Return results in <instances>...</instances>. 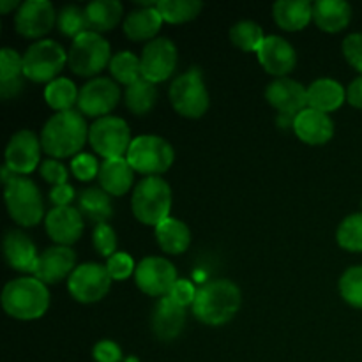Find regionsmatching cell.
Here are the masks:
<instances>
[{"mask_svg": "<svg viewBox=\"0 0 362 362\" xmlns=\"http://www.w3.org/2000/svg\"><path fill=\"white\" fill-rule=\"evenodd\" d=\"M272 16L283 30H303L313 20V4L308 0H278L272 6Z\"/></svg>", "mask_w": 362, "mask_h": 362, "instance_id": "4316f807", "label": "cell"}, {"mask_svg": "<svg viewBox=\"0 0 362 362\" xmlns=\"http://www.w3.org/2000/svg\"><path fill=\"white\" fill-rule=\"evenodd\" d=\"M352 20V6L346 0H318L313 4V21L320 30L336 34Z\"/></svg>", "mask_w": 362, "mask_h": 362, "instance_id": "484cf974", "label": "cell"}, {"mask_svg": "<svg viewBox=\"0 0 362 362\" xmlns=\"http://www.w3.org/2000/svg\"><path fill=\"white\" fill-rule=\"evenodd\" d=\"M20 6H21V2H18V0H0V13L9 14L11 11H14V13H16L18 7Z\"/></svg>", "mask_w": 362, "mask_h": 362, "instance_id": "816d5d0a", "label": "cell"}, {"mask_svg": "<svg viewBox=\"0 0 362 362\" xmlns=\"http://www.w3.org/2000/svg\"><path fill=\"white\" fill-rule=\"evenodd\" d=\"M92 357L95 362H120L122 361V349L112 339H101L94 345Z\"/></svg>", "mask_w": 362, "mask_h": 362, "instance_id": "7dc6e473", "label": "cell"}, {"mask_svg": "<svg viewBox=\"0 0 362 362\" xmlns=\"http://www.w3.org/2000/svg\"><path fill=\"white\" fill-rule=\"evenodd\" d=\"M25 78H18V80L7 81V83H0V95H2L4 101H9V99L16 98L21 90H23Z\"/></svg>", "mask_w": 362, "mask_h": 362, "instance_id": "681fc988", "label": "cell"}, {"mask_svg": "<svg viewBox=\"0 0 362 362\" xmlns=\"http://www.w3.org/2000/svg\"><path fill=\"white\" fill-rule=\"evenodd\" d=\"M106 271H108L110 278L113 281H124L129 276H134V271H136V264H134L133 257L126 251H117L115 255L106 260Z\"/></svg>", "mask_w": 362, "mask_h": 362, "instance_id": "b9f144b4", "label": "cell"}, {"mask_svg": "<svg viewBox=\"0 0 362 362\" xmlns=\"http://www.w3.org/2000/svg\"><path fill=\"white\" fill-rule=\"evenodd\" d=\"M57 27L67 37H80L81 34L90 30L87 20V13L85 9L78 6H66L59 11V18H57Z\"/></svg>", "mask_w": 362, "mask_h": 362, "instance_id": "8d00e7d4", "label": "cell"}, {"mask_svg": "<svg viewBox=\"0 0 362 362\" xmlns=\"http://www.w3.org/2000/svg\"><path fill=\"white\" fill-rule=\"evenodd\" d=\"M76 198L74 187L71 184H60V186H53L49 191V202L53 207H69L73 200Z\"/></svg>", "mask_w": 362, "mask_h": 362, "instance_id": "c3c4849f", "label": "cell"}, {"mask_svg": "<svg viewBox=\"0 0 362 362\" xmlns=\"http://www.w3.org/2000/svg\"><path fill=\"white\" fill-rule=\"evenodd\" d=\"M204 9L200 0H159L158 11L166 23L179 25L194 20Z\"/></svg>", "mask_w": 362, "mask_h": 362, "instance_id": "d590c367", "label": "cell"}, {"mask_svg": "<svg viewBox=\"0 0 362 362\" xmlns=\"http://www.w3.org/2000/svg\"><path fill=\"white\" fill-rule=\"evenodd\" d=\"M85 13H87L90 30L105 34V32L113 30L122 20L124 6L119 0H94L85 6Z\"/></svg>", "mask_w": 362, "mask_h": 362, "instance_id": "4dcf8cb0", "label": "cell"}, {"mask_svg": "<svg viewBox=\"0 0 362 362\" xmlns=\"http://www.w3.org/2000/svg\"><path fill=\"white\" fill-rule=\"evenodd\" d=\"M39 173H41V177L46 180V182L52 184V187L60 186V184H66L67 175H69L66 166H64L59 159H53V158L45 159V161L41 163V166H39Z\"/></svg>", "mask_w": 362, "mask_h": 362, "instance_id": "f6af8a7d", "label": "cell"}, {"mask_svg": "<svg viewBox=\"0 0 362 362\" xmlns=\"http://www.w3.org/2000/svg\"><path fill=\"white\" fill-rule=\"evenodd\" d=\"M110 42L98 32H85L80 37L73 39L71 48L67 49V66L74 74L83 78H98L112 60Z\"/></svg>", "mask_w": 362, "mask_h": 362, "instance_id": "52a82bcc", "label": "cell"}, {"mask_svg": "<svg viewBox=\"0 0 362 362\" xmlns=\"http://www.w3.org/2000/svg\"><path fill=\"white\" fill-rule=\"evenodd\" d=\"M92 244L94 250L103 257L110 258L112 255L117 253V233L108 223L103 225H95L94 232H92Z\"/></svg>", "mask_w": 362, "mask_h": 362, "instance_id": "7bdbcfd3", "label": "cell"}, {"mask_svg": "<svg viewBox=\"0 0 362 362\" xmlns=\"http://www.w3.org/2000/svg\"><path fill=\"white\" fill-rule=\"evenodd\" d=\"M152 332L161 341H173L180 336L186 325V308L173 303L170 297H161L151 315Z\"/></svg>", "mask_w": 362, "mask_h": 362, "instance_id": "7402d4cb", "label": "cell"}, {"mask_svg": "<svg viewBox=\"0 0 362 362\" xmlns=\"http://www.w3.org/2000/svg\"><path fill=\"white\" fill-rule=\"evenodd\" d=\"M78 95H80V90H78L74 81L69 80V78L59 76L45 87L46 105L52 110H55L57 113L74 110L73 106L78 105Z\"/></svg>", "mask_w": 362, "mask_h": 362, "instance_id": "d6a6232c", "label": "cell"}, {"mask_svg": "<svg viewBox=\"0 0 362 362\" xmlns=\"http://www.w3.org/2000/svg\"><path fill=\"white\" fill-rule=\"evenodd\" d=\"M4 198L7 212L16 225L30 228L46 218L41 191L37 184L27 177L14 175L9 182L4 184Z\"/></svg>", "mask_w": 362, "mask_h": 362, "instance_id": "5b68a950", "label": "cell"}, {"mask_svg": "<svg viewBox=\"0 0 362 362\" xmlns=\"http://www.w3.org/2000/svg\"><path fill=\"white\" fill-rule=\"evenodd\" d=\"M293 133L306 145H325L334 136V122L331 115L308 106L293 119Z\"/></svg>", "mask_w": 362, "mask_h": 362, "instance_id": "44dd1931", "label": "cell"}, {"mask_svg": "<svg viewBox=\"0 0 362 362\" xmlns=\"http://www.w3.org/2000/svg\"><path fill=\"white\" fill-rule=\"evenodd\" d=\"M168 98L173 110L186 119H200L207 113L209 106H211V98H209L207 87H205L204 74L197 67L179 74L172 81Z\"/></svg>", "mask_w": 362, "mask_h": 362, "instance_id": "ba28073f", "label": "cell"}, {"mask_svg": "<svg viewBox=\"0 0 362 362\" xmlns=\"http://www.w3.org/2000/svg\"><path fill=\"white\" fill-rule=\"evenodd\" d=\"M78 211L83 214V218L90 219L95 225L108 223L113 218L112 197L103 187H85L78 194Z\"/></svg>", "mask_w": 362, "mask_h": 362, "instance_id": "f1b7e54d", "label": "cell"}, {"mask_svg": "<svg viewBox=\"0 0 362 362\" xmlns=\"http://www.w3.org/2000/svg\"><path fill=\"white\" fill-rule=\"evenodd\" d=\"M126 158L134 172L145 177H161L173 165L175 151L172 144L163 136L141 134L133 138Z\"/></svg>", "mask_w": 362, "mask_h": 362, "instance_id": "8992f818", "label": "cell"}, {"mask_svg": "<svg viewBox=\"0 0 362 362\" xmlns=\"http://www.w3.org/2000/svg\"><path fill=\"white\" fill-rule=\"evenodd\" d=\"M87 120L78 110L53 113L41 131V147L48 158L66 159L81 154L88 141Z\"/></svg>", "mask_w": 362, "mask_h": 362, "instance_id": "6da1fadb", "label": "cell"}, {"mask_svg": "<svg viewBox=\"0 0 362 362\" xmlns=\"http://www.w3.org/2000/svg\"><path fill=\"white\" fill-rule=\"evenodd\" d=\"M343 55L346 62L357 69L362 76V32H354L343 39Z\"/></svg>", "mask_w": 362, "mask_h": 362, "instance_id": "ee69618b", "label": "cell"}, {"mask_svg": "<svg viewBox=\"0 0 362 362\" xmlns=\"http://www.w3.org/2000/svg\"><path fill=\"white\" fill-rule=\"evenodd\" d=\"M198 288L189 281V279H177V283L173 285V288L170 290V293L166 297L177 303L179 306L187 308L193 306L194 299H197Z\"/></svg>", "mask_w": 362, "mask_h": 362, "instance_id": "bcb514c9", "label": "cell"}, {"mask_svg": "<svg viewBox=\"0 0 362 362\" xmlns=\"http://www.w3.org/2000/svg\"><path fill=\"white\" fill-rule=\"evenodd\" d=\"M163 20L161 13L158 11V2L152 6H140L138 9L131 11L124 20L122 28L124 34L131 41H152L158 37V32L161 30Z\"/></svg>", "mask_w": 362, "mask_h": 362, "instance_id": "cb8c5ba5", "label": "cell"}, {"mask_svg": "<svg viewBox=\"0 0 362 362\" xmlns=\"http://www.w3.org/2000/svg\"><path fill=\"white\" fill-rule=\"evenodd\" d=\"M257 57L265 73L276 78L288 76L297 66L296 48L281 35H267Z\"/></svg>", "mask_w": 362, "mask_h": 362, "instance_id": "ffe728a7", "label": "cell"}, {"mask_svg": "<svg viewBox=\"0 0 362 362\" xmlns=\"http://www.w3.org/2000/svg\"><path fill=\"white\" fill-rule=\"evenodd\" d=\"M2 308L16 320H37L49 308L48 285L34 276H21L7 283L2 290Z\"/></svg>", "mask_w": 362, "mask_h": 362, "instance_id": "3957f363", "label": "cell"}, {"mask_svg": "<svg viewBox=\"0 0 362 362\" xmlns=\"http://www.w3.org/2000/svg\"><path fill=\"white\" fill-rule=\"evenodd\" d=\"M346 101L356 108L362 110V76L356 78L346 88Z\"/></svg>", "mask_w": 362, "mask_h": 362, "instance_id": "f907efd6", "label": "cell"}, {"mask_svg": "<svg viewBox=\"0 0 362 362\" xmlns=\"http://www.w3.org/2000/svg\"><path fill=\"white\" fill-rule=\"evenodd\" d=\"M339 293L350 306L362 310V265L349 267L339 278Z\"/></svg>", "mask_w": 362, "mask_h": 362, "instance_id": "f35d334b", "label": "cell"}, {"mask_svg": "<svg viewBox=\"0 0 362 362\" xmlns=\"http://www.w3.org/2000/svg\"><path fill=\"white\" fill-rule=\"evenodd\" d=\"M243 306L240 288L230 279H212L198 288L191 311L194 318L209 327H221L233 320Z\"/></svg>", "mask_w": 362, "mask_h": 362, "instance_id": "7a4b0ae2", "label": "cell"}, {"mask_svg": "<svg viewBox=\"0 0 362 362\" xmlns=\"http://www.w3.org/2000/svg\"><path fill=\"white\" fill-rule=\"evenodd\" d=\"M126 362H140V361H138V357H127Z\"/></svg>", "mask_w": 362, "mask_h": 362, "instance_id": "f5cc1de1", "label": "cell"}, {"mask_svg": "<svg viewBox=\"0 0 362 362\" xmlns=\"http://www.w3.org/2000/svg\"><path fill=\"white\" fill-rule=\"evenodd\" d=\"M55 7L49 0H25L14 13V28L27 39H42L57 23Z\"/></svg>", "mask_w": 362, "mask_h": 362, "instance_id": "9a60e30c", "label": "cell"}, {"mask_svg": "<svg viewBox=\"0 0 362 362\" xmlns=\"http://www.w3.org/2000/svg\"><path fill=\"white\" fill-rule=\"evenodd\" d=\"M346 101V90L332 78H318L308 87V106L318 112H336Z\"/></svg>", "mask_w": 362, "mask_h": 362, "instance_id": "83f0119b", "label": "cell"}, {"mask_svg": "<svg viewBox=\"0 0 362 362\" xmlns=\"http://www.w3.org/2000/svg\"><path fill=\"white\" fill-rule=\"evenodd\" d=\"M124 103H126V108L134 115H147L158 103L156 83L140 78L134 83L127 85L126 90H124Z\"/></svg>", "mask_w": 362, "mask_h": 362, "instance_id": "1f68e13d", "label": "cell"}, {"mask_svg": "<svg viewBox=\"0 0 362 362\" xmlns=\"http://www.w3.org/2000/svg\"><path fill=\"white\" fill-rule=\"evenodd\" d=\"M265 37L264 28L253 20H240L237 23L232 25L230 28V41L233 42V46L243 52H255L258 53V49L264 45Z\"/></svg>", "mask_w": 362, "mask_h": 362, "instance_id": "836d02e7", "label": "cell"}, {"mask_svg": "<svg viewBox=\"0 0 362 362\" xmlns=\"http://www.w3.org/2000/svg\"><path fill=\"white\" fill-rule=\"evenodd\" d=\"M45 228L49 239L55 243V246L71 247L83 235V214L73 205L53 207L52 211L46 212Z\"/></svg>", "mask_w": 362, "mask_h": 362, "instance_id": "e0dca14e", "label": "cell"}, {"mask_svg": "<svg viewBox=\"0 0 362 362\" xmlns=\"http://www.w3.org/2000/svg\"><path fill=\"white\" fill-rule=\"evenodd\" d=\"M67 64V52L53 39H39L23 53V76L34 83L57 80Z\"/></svg>", "mask_w": 362, "mask_h": 362, "instance_id": "9c48e42d", "label": "cell"}, {"mask_svg": "<svg viewBox=\"0 0 362 362\" xmlns=\"http://www.w3.org/2000/svg\"><path fill=\"white\" fill-rule=\"evenodd\" d=\"M108 69L113 80H115L117 83L126 85V87L134 83V81H138L140 78H144V74H141L140 57L133 52H127V49L115 53V55L112 57Z\"/></svg>", "mask_w": 362, "mask_h": 362, "instance_id": "e575fe53", "label": "cell"}, {"mask_svg": "<svg viewBox=\"0 0 362 362\" xmlns=\"http://www.w3.org/2000/svg\"><path fill=\"white\" fill-rule=\"evenodd\" d=\"M156 240L166 255H182L191 244V230L177 218H166L156 226Z\"/></svg>", "mask_w": 362, "mask_h": 362, "instance_id": "f546056e", "label": "cell"}, {"mask_svg": "<svg viewBox=\"0 0 362 362\" xmlns=\"http://www.w3.org/2000/svg\"><path fill=\"white\" fill-rule=\"evenodd\" d=\"M2 247L4 257H6V262L9 264L11 269L32 276L35 264H37L39 253L35 244L32 243L27 233L18 228L7 230Z\"/></svg>", "mask_w": 362, "mask_h": 362, "instance_id": "603a6c76", "label": "cell"}, {"mask_svg": "<svg viewBox=\"0 0 362 362\" xmlns=\"http://www.w3.org/2000/svg\"><path fill=\"white\" fill-rule=\"evenodd\" d=\"M265 99L279 115L296 117L308 108V88L292 78H276L265 88Z\"/></svg>", "mask_w": 362, "mask_h": 362, "instance_id": "ac0fdd59", "label": "cell"}, {"mask_svg": "<svg viewBox=\"0 0 362 362\" xmlns=\"http://www.w3.org/2000/svg\"><path fill=\"white\" fill-rule=\"evenodd\" d=\"M99 170H101V165L98 158L88 152H81L71 159V173L81 182H90L95 177H99Z\"/></svg>", "mask_w": 362, "mask_h": 362, "instance_id": "60d3db41", "label": "cell"}, {"mask_svg": "<svg viewBox=\"0 0 362 362\" xmlns=\"http://www.w3.org/2000/svg\"><path fill=\"white\" fill-rule=\"evenodd\" d=\"M41 138L30 129H20L6 147V166L14 175L27 177L41 166Z\"/></svg>", "mask_w": 362, "mask_h": 362, "instance_id": "2e32d148", "label": "cell"}, {"mask_svg": "<svg viewBox=\"0 0 362 362\" xmlns=\"http://www.w3.org/2000/svg\"><path fill=\"white\" fill-rule=\"evenodd\" d=\"M173 204L172 187L163 177H145L134 186L131 209L134 218L148 226H158L170 218Z\"/></svg>", "mask_w": 362, "mask_h": 362, "instance_id": "277c9868", "label": "cell"}, {"mask_svg": "<svg viewBox=\"0 0 362 362\" xmlns=\"http://www.w3.org/2000/svg\"><path fill=\"white\" fill-rule=\"evenodd\" d=\"M177 269L165 257H145L136 264L134 283L151 297H166L177 283Z\"/></svg>", "mask_w": 362, "mask_h": 362, "instance_id": "5bb4252c", "label": "cell"}, {"mask_svg": "<svg viewBox=\"0 0 362 362\" xmlns=\"http://www.w3.org/2000/svg\"><path fill=\"white\" fill-rule=\"evenodd\" d=\"M336 240L346 251L359 253L362 251V212L350 214L339 223Z\"/></svg>", "mask_w": 362, "mask_h": 362, "instance_id": "74e56055", "label": "cell"}, {"mask_svg": "<svg viewBox=\"0 0 362 362\" xmlns=\"http://www.w3.org/2000/svg\"><path fill=\"white\" fill-rule=\"evenodd\" d=\"M141 74L152 83L166 81L177 69L179 64V49L175 42L168 37H156L145 42L141 48Z\"/></svg>", "mask_w": 362, "mask_h": 362, "instance_id": "4fadbf2b", "label": "cell"}, {"mask_svg": "<svg viewBox=\"0 0 362 362\" xmlns=\"http://www.w3.org/2000/svg\"><path fill=\"white\" fill-rule=\"evenodd\" d=\"M76 267V253L73 251V247L52 246L39 253L32 276L45 285H55L62 279H69Z\"/></svg>", "mask_w": 362, "mask_h": 362, "instance_id": "d6986e66", "label": "cell"}, {"mask_svg": "<svg viewBox=\"0 0 362 362\" xmlns=\"http://www.w3.org/2000/svg\"><path fill=\"white\" fill-rule=\"evenodd\" d=\"M131 141V129L122 117H101L88 129V144L103 159L126 158Z\"/></svg>", "mask_w": 362, "mask_h": 362, "instance_id": "30bf717a", "label": "cell"}, {"mask_svg": "<svg viewBox=\"0 0 362 362\" xmlns=\"http://www.w3.org/2000/svg\"><path fill=\"white\" fill-rule=\"evenodd\" d=\"M120 98H122V92L113 78H92L80 88L76 105L78 112L83 117H92L98 120L101 117H108L119 105Z\"/></svg>", "mask_w": 362, "mask_h": 362, "instance_id": "7c38bea8", "label": "cell"}, {"mask_svg": "<svg viewBox=\"0 0 362 362\" xmlns=\"http://www.w3.org/2000/svg\"><path fill=\"white\" fill-rule=\"evenodd\" d=\"M18 78H25L23 55L6 46L0 52V83H7V81L18 80Z\"/></svg>", "mask_w": 362, "mask_h": 362, "instance_id": "ab89813d", "label": "cell"}, {"mask_svg": "<svg viewBox=\"0 0 362 362\" xmlns=\"http://www.w3.org/2000/svg\"><path fill=\"white\" fill-rule=\"evenodd\" d=\"M98 179L99 187H103L110 197H122L133 187L134 170L127 158L103 159Z\"/></svg>", "mask_w": 362, "mask_h": 362, "instance_id": "d4e9b609", "label": "cell"}, {"mask_svg": "<svg viewBox=\"0 0 362 362\" xmlns=\"http://www.w3.org/2000/svg\"><path fill=\"white\" fill-rule=\"evenodd\" d=\"M112 281L106 265L87 262L74 269L73 274L67 279V290L71 297L81 304H94L105 299L106 293L112 288Z\"/></svg>", "mask_w": 362, "mask_h": 362, "instance_id": "8fae6325", "label": "cell"}]
</instances>
